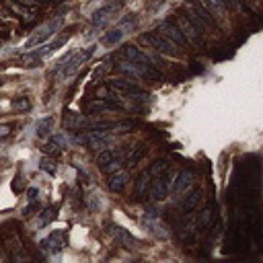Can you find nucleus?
Here are the masks:
<instances>
[{
  "label": "nucleus",
  "instance_id": "nucleus-1",
  "mask_svg": "<svg viewBox=\"0 0 263 263\" xmlns=\"http://www.w3.org/2000/svg\"><path fill=\"white\" fill-rule=\"evenodd\" d=\"M93 56V47H89V49H78V51H72V56L68 58V62L62 66V68H58L56 70V76H58V80H66V78H70L72 74H76L80 68H82V64L89 60Z\"/></svg>",
  "mask_w": 263,
  "mask_h": 263
},
{
  "label": "nucleus",
  "instance_id": "nucleus-2",
  "mask_svg": "<svg viewBox=\"0 0 263 263\" xmlns=\"http://www.w3.org/2000/svg\"><path fill=\"white\" fill-rule=\"evenodd\" d=\"M62 27V17H58V19H54L51 23H45L43 27H39L27 41H25V49H31V47H37V45H41V43H45L49 37H54L56 35V31Z\"/></svg>",
  "mask_w": 263,
  "mask_h": 263
},
{
  "label": "nucleus",
  "instance_id": "nucleus-3",
  "mask_svg": "<svg viewBox=\"0 0 263 263\" xmlns=\"http://www.w3.org/2000/svg\"><path fill=\"white\" fill-rule=\"evenodd\" d=\"M177 29L181 31V35L185 37L187 45H203V37H201V31L191 23V19L187 15H177Z\"/></svg>",
  "mask_w": 263,
  "mask_h": 263
},
{
  "label": "nucleus",
  "instance_id": "nucleus-4",
  "mask_svg": "<svg viewBox=\"0 0 263 263\" xmlns=\"http://www.w3.org/2000/svg\"><path fill=\"white\" fill-rule=\"evenodd\" d=\"M187 17L191 19V23L203 33L206 29H212V27H216V21H214V17L210 15L206 9H201V5H189L187 7Z\"/></svg>",
  "mask_w": 263,
  "mask_h": 263
},
{
  "label": "nucleus",
  "instance_id": "nucleus-5",
  "mask_svg": "<svg viewBox=\"0 0 263 263\" xmlns=\"http://www.w3.org/2000/svg\"><path fill=\"white\" fill-rule=\"evenodd\" d=\"M142 41H146L148 45H152L154 49H159L161 54H165V56H171V58H179V51H177V47L171 43V41H167L163 35H159V33H148V35H142Z\"/></svg>",
  "mask_w": 263,
  "mask_h": 263
},
{
  "label": "nucleus",
  "instance_id": "nucleus-6",
  "mask_svg": "<svg viewBox=\"0 0 263 263\" xmlns=\"http://www.w3.org/2000/svg\"><path fill=\"white\" fill-rule=\"evenodd\" d=\"M148 193H150V197H152L154 201H163V199L171 193V177H169L167 173H163V175H159V177H152Z\"/></svg>",
  "mask_w": 263,
  "mask_h": 263
},
{
  "label": "nucleus",
  "instance_id": "nucleus-7",
  "mask_svg": "<svg viewBox=\"0 0 263 263\" xmlns=\"http://www.w3.org/2000/svg\"><path fill=\"white\" fill-rule=\"evenodd\" d=\"M156 33L163 35L167 41H171L175 47H187L185 37L181 35V31L177 29V25H173L171 21H163V23H159V27H156Z\"/></svg>",
  "mask_w": 263,
  "mask_h": 263
},
{
  "label": "nucleus",
  "instance_id": "nucleus-8",
  "mask_svg": "<svg viewBox=\"0 0 263 263\" xmlns=\"http://www.w3.org/2000/svg\"><path fill=\"white\" fill-rule=\"evenodd\" d=\"M122 9V3H111V5H105V7H101L99 11H95V15H93V19H91V23L95 25V27H105V25H109L113 19H115V15H118V11Z\"/></svg>",
  "mask_w": 263,
  "mask_h": 263
},
{
  "label": "nucleus",
  "instance_id": "nucleus-9",
  "mask_svg": "<svg viewBox=\"0 0 263 263\" xmlns=\"http://www.w3.org/2000/svg\"><path fill=\"white\" fill-rule=\"evenodd\" d=\"M64 247H66V235L62 230H54L47 239L41 241V249L49 255H58Z\"/></svg>",
  "mask_w": 263,
  "mask_h": 263
},
{
  "label": "nucleus",
  "instance_id": "nucleus-10",
  "mask_svg": "<svg viewBox=\"0 0 263 263\" xmlns=\"http://www.w3.org/2000/svg\"><path fill=\"white\" fill-rule=\"evenodd\" d=\"M193 179H195V175H193L191 171H179V173L171 179V191H173L175 195H183V193L193 185Z\"/></svg>",
  "mask_w": 263,
  "mask_h": 263
},
{
  "label": "nucleus",
  "instance_id": "nucleus-11",
  "mask_svg": "<svg viewBox=\"0 0 263 263\" xmlns=\"http://www.w3.org/2000/svg\"><path fill=\"white\" fill-rule=\"evenodd\" d=\"M86 109H89L91 113H107V111H122L124 105H122V103H115V101H111V99L99 97V99H95V101H91V103L86 105Z\"/></svg>",
  "mask_w": 263,
  "mask_h": 263
},
{
  "label": "nucleus",
  "instance_id": "nucleus-12",
  "mask_svg": "<svg viewBox=\"0 0 263 263\" xmlns=\"http://www.w3.org/2000/svg\"><path fill=\"white\" fill-rule=\"evenodd\" d=\"M128 183H130V173H128L124 167L107 175V187H109L111 191H115V193H122V191L128 187Z\"/></svg>",
  "mask_w": 263,
  "mask_h": 263
},
{
  "label": "nucleus",
  "instance_id": "nucleus-13",
  "mask_svg": "<svg viewBox=\"0 0 263 263\" xmlns=\"http://www.w3.org/2000/svg\"><path fill=\"white\" fill-rule=\"evenodd\" d=\"M122 54H124V58H126V60L134 62V64H138V66H142V68L152 66V60L144 54L142 49H138L136 45H124V47H122Z\"/></svg>",
  "mask_w": 263,
  "mask_h": 263
},
{
  "label": "nucleus",
  "instance_id": "nucleus-14",
  "mask_svg": "<svg viewBox=\"0 0 263 263\" xmlns=\"http://www.w3.org/2000/svg\"><path fill=\"white\" fill-rule=\"evenodd\" d=\"M111 235H113L115 241H118L122 247H126V249H138V247H140L138 239H136L130 230H126V228H122V226H118V224L111 226Z\"/></svg>",
  "mask_w": 263,
  "mask_h": 263
},
{
  "label": "nucleus",
  "instance_id": "nucleus-15",
  "mask_svg": "<svg viewBox=\"0 0 263 263\" xmlns=\"http://www.w3.org/2000/svg\"><path fill=\"white\" fill-rule=\"evenodd\" d=\"M144 226L148 228V232L150 235H154L156 239H167L169 237V232H167V226L161 222V218L156 216V214H146V218H144Z\"/></svg>",
  "mask_w": 263,
  "mask_h": 263
},
{
  "label": "nucleus",
  "instance_id": "nucleus-16",
  "mask_svg": "<svg viewBox=\"0 0 263 263\" xmlns=\"http://www.w3.org/2000/svg\"><path fill=\"white\" fill-rule=\"evenodd\" d=\"M185 193H187V191H185ZM201 197H203V191H201V189L189 191V193L183 197V201H181V212H183L185 216H189L191 212H195L197 206H199V201H201Z\"/></svg>",
  "mask_w": 263,
  "mask_h": 263
},
{
  "label": "nucleus",
  "instance_id": "nucleus-17",
  "mask_svg": "<svg viewBox=\"0 0 263 263\" xmlns=\"http://www.w3.org/2000/svg\"><path fill=\"white\" fill-rule=\"evenodd\" d=\"M150 181H152V177H150L148 169H146V171H142V173L136 177V181H134V195H136L138 199H144V197H148Z\"/></svg>",
  "mask_w": 263,
  "mask_h": 263
},
{
  "label": "nucleus",
  "instance_id": "nucleus-18",
  "mask_svg": "<svg viewBox=\"0 0 263 263\" xmlns=\"http://www.w3.org/2000/svg\"><path fill=\"white\" fill-rule=\"evenodd\" d=\"M201 9H206L212 17L222 19L226 15V0H199Z\"/></svg>",
  "mask_w": 263,
  "mask_h": 263
},
{
  "label": "nucleus",
  "instance_id": "nucleus-19",
  "mask_svg": "<svg viewBox=\"0 0 263 263\" xmlns=\"http://www.w3.org/2000/svg\"><path fill=\"white\" fill-rule=\"evenodd\" d=\"M146 152H148V148H146V144H138L136 148H132L128 154H124V165L126 167H136L144 156H146Z\"/></svg>",
  "mask_w": 263,
  "mask_h": 263
},
{
  "label": "nucleus",
  "instance_id": "nucleus-20",
  "mask_svg": "<svg viewBox=\"0 0 263 263\" xmlns=\"http://www.w3.org/2000/svg\"><path fill=\"white\" fill-rule=\"evenodd\" d=\"M66 138L64 136H60V134H56V136H51L49 138V142L43 146V152L45 154H49V156H56V154H60L64 148H66Z\"/></svg>",
  "mask_w": 263,
  "mask_h": 263
},
{
  "label": "nucleus",
  "instance_id": "nucleus-21",
  "mask_svg": "<svg viewBox=\"0 0 263 263\" xmlns=\"http://www.w3.org/2000/svg\"><path fill=\"white\" fill-rule=\"evenodd\" d=\"M212 220H214V208L212 206H206L201 212L197 214V218L193 220L195 230H206L210 224H212Z\"/></svg>",
  "mask_w": 263,
  "mask_h": 263
},
{
  "label": "nucleus",
  "instance_id": "nucleus-22",
  "mask_svg": "<svg viewBox=\"0 0 263 263\" xmlns=\"http://www.w3.org/2000/svg\"><path fill=\"white\" fill-rule=\"evenodd\" d=\"M118 70L122 72V74H126L128 78H142V68L138 66V64H134V62H130V60H120L118 64Z\"/></svg>",
  "mask_w": 263,
  "mask_h": 263
},
{
  "label": "nucleus",
  "instance_id": "nucleus-23",
  "mask_svg": "<svg viewBox=\"0 0 263 263\" xmlns=\"http://www.w3.org/2000/svg\"><path fill=\"white\" fill-rule=\"evenodd\" d=\"M109 86H111L113 91H120V93H126V95L140 91L138 84L134 82V78H113V80L109 82Z\"/></svg>",
  "mask_w": 263,
  "mask_h": 263
},
{
  "label": "nucleus",
  "instance_id": "nucleus-24",
  "mask_svg": "<svg viewBox=\"0 0 263 263\" xmlns=\"http://www.w3.org/2000/svg\"><path fill=\"white\" fill-rule=\"evenodd\" d=\"M17 64L25 66V68H37L41 64V58L35 54V51H25V54L17 56Z\"/></svg>",
  "mask_w": 263,
  "mask_h": 263
},
{
  "label": "nucleus",
  "instance_id": "nucleus-25",
  "mask_svg": "<svg viewBox=\"0 0 263 263\" xmlns=\"http://www.w3.org/2000/svg\"><path fill=\"white\" fill-rule=\"evenodd\" d=\"M9 7H11L13 13L21 15L25 21H33L37 17V9H33V7H25V5H19V3H9Z\"/></svg>",
  "mask_w": 263,
  "mask_h": 263
},
{
  "label": "nucleus",
  "instance_id": "nucleus-26",
  "mask_svg": "<svg viewBox=\"0 0 263 263\" xmlns=\"http://www.w3.org/2000/svg\"><path fill=\"white\" fill-rule=\"evenodd\" d=\"M167 171H169V163H167L165 159L154 161V163H152V167L148 169L150 177H159V175H163V173H167Z\"/></svg>",
  "mask_w": 263,
  "mask_h": 263
},
{
  "label": "nucleus",
  "instance_id": "nucleus-27",
  "mask_svg": "<svg viewBox=\"0 0 263 263\" xmlns=\"http://www.w3.org/2000/svg\"><path fill=\"white\" fill-rule=\"evenodd\" d=\"M124 35H126V25H120V27H115L113 31H109L107 35H105V43L113 45V43L122 41V37H124Z\"/></svg>",
  "mask_w": 263,
  "mask_h": 263
},
{
  "label": "nucleus",
  "instance_id": "nucleus-28",
  "mask_svg": "<svg viewBox=\"0 0 263 263\" xmlns=\"http://www.w3.org/2000/svg\"><path fill=\"white\" fill-rule=\"evenodd\" d=\"M51 126H54V120H51V118L41 120V122L37 124V136H39V138H47L49 132H51Z\"/></svg>",
  "mask_w": 263,
  "mask_h": 263
},
{
  "label": "nucleus",
  "instance_id": "nucleus-29",
  "mask_svg": "<svg viewBox=\"0 0 263 263\" xmlns=\"http://www.w3.org/2000/svg\"><path fill=\"white\" fill-rule=\"evenodd\" d=\"M39 165H41V171H45V173H49V175H54V173H56V169H58V167H56V161L51 159V156H47V154L41 159V163H39Z\"/></svg>",
  "mask_w": 263,
  "mask_h": 263
},
{
  "label": "nucleus",
  "instance_id": "nucleus-30",
  "mask_svg": "<svg viewBox=\"0 0 263 263\" xmlns=\"http://www.w3.org/2000/svg\"><path fill=\"white\" fill-rule=\"evenodd\" d=\"M122 167H126V165H124V159H115V161H111V163H107V165H103L101 171H103L105 175H109V173H113V171H118V169H122Z\"/></svg>",
  "mask_w": 263,
  "mask_h": 263
},
{
  "label": "nucleus",
  "instance_id": "nucleus-31",
  "mask_svg": "<svg viewBox=\"0 0 263 263\" xmlns=\"http://www.w3.org/2000/svg\"><path fill=\"white\" fill-rule=\"evenodd\" d=\"M54 218H56V208H47V210H43V216L39 218V226H41V228L47 226Z\"/></svg>",
  "mask_w": 263,
  "mask_h": 263
},
{
  "label": "nucleus",
  "instance_id": "nucleus-32",
  "mask_svg": "<svg viewBox=\"0 0 263 263\" xmlns=\"http://www.w3.org/2000/svg\"><path fill=\"white\" fill-rule=\"evenodd\" d=\"M13 107H15L17 111H27V109L31 107V101H29V99H25V97H21V99L13 101Z\"/></svg>",
  "mask_w": 263,
  "mask_h": 263
},
{
  "label": "nucleus",
  "instance_id": "nucleus-33",
  "mask_svg": "<svg viewBox=\"0 0 263 263\" xmlns=\"http://www.w3.org/2000/svg\"><path fill=\"white\" fill-rule=\"evenodd\" d=\"M11 134V126L9 124H3V126H0V138H7Z\"/></svg>",
  "mask_w": 263,
  "mask_h": 263
},
{
  "label": "nucleus",
  "instance_id": "nucleus-34",
  "mask_svg": "<svg viewBox=\"0 0 263 263\" xmlns=\"http://www.w3.org/2000/svg\"><path fill=\"white\" fill-rule=\"evenodd\" d=\"M37 195H39V191H37V189H29V199H31V201H35V199H37Z\"/></svg>",
  "mask_w": 263,
  "mask_h": 263
},
{
  "label": "nucleus",
  "instance_id": "nucleus-35",
  "mask_svg": "<svg viewBox=\"0 0 263 263\" xmlns=\"http://www.w3.org/2000/svg\"><path fill=\"white\" fill-rule=\"evenodd\" d=\"M19 5H25V7H33L35 5V0H17Z\"/></svg>",
  "mask_w": 263,
  "mask_h": 263
},
{
  "label": "nucleus",
  "instance_id": "nucleus-36",
  "mask_svg": "<svg viewBox=\"0 0 263 263\" xmlns=\"http://www.w3.org/2000/svg\"><path fill=\"white\" fill-rule=\"evenodd\" d=\"M41 3H56V0H41Z\"/></svg>",
  "mask_w": 263,
  "mask_h": 263
},
{
  "label": "nucleus",
  "instance_id": "nucleus-37",
  "mask_svg": "<svg viewBox=\"0 0 263 263\" xmlns=\"http://www.w3.org/2000/svg\"><path fill=\"white\" fill-rule=\"evenodd\" d=\"M0 84H3V78H0Z\"/></svg>",
  "mask_w": 263,
  "mask_h": 263
}]
</instances>
